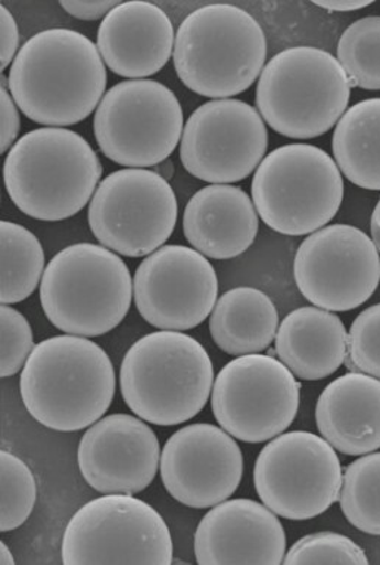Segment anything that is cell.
<instances>
[{"instance_id":"cell-30","label":"cell","mask_w":380,"mask_h":565,"mask_svg":"<svg viewBox=\"0 0 380 565\" xmlns=\"http://www.w3.org/2000/svg\"><path fill=\"white\" fill-rule=\"evenodd\" d=\"M283 564L287 565H367L366 552L344 534H308L294 543Z\"/></svg>"},{"instance_id":"cell-6","label":"cell","mask_w":380,"mask_h":565,"mask_svg":"<svg viewBox=\"0 0 380 565\" xmlns=\"http://www.w3.org/2000/svg\"><path fill=\"white\" fill-rule=\"evenodd\" d=\"M132 300L129 267L104 245H69L52 258L43 274V312L67 334L86 339L108 334L129 313Z\"/></svg>"},{"instance_id":"cell-14","label":"cell","mask_w":380,"mask_h":565,"mask_svg":"<svg viewBox=\"0 0 380 565\" xmlns=\"http://www.w3.org/2000/svg\"><path fill=\"white\" fill-rule=\"evenodd\" d=\"M268 147V127L256 108L239 99H213L187 118L181 161L199 181L230 185L259 169Z\"/></svg>"},{"instance_id":"cell-35","label":"cell","mask_w":380,"mask_h":565,"mask_svg":"<svg viewBox=\"0 0 380 565\" xmlns=\"http://www.w3.org/2000/svg\"><path fill=\"white\" fill-rule=\"evenodd\" d=\"M61 8L72 17H76L83 21H96L105 19L113 10V8L120 6V2H113V0H102V2H76V0H69V2H59Z\"/></svg>"},{"instance_id":"cell-32","label":"cell","mask_w":380,"mask_h":565,"mask_svg":"<svg viewBox=\"0 0 380 565\" xmlns=\"http://www.w3.org/2000/svg\"><path fill=\"white\" fill-rule=\"evenodd\" d=\"M2 321V361H0V376L10 379L19 374L28 363L34 348L33 331L23 313L2 305L0 308Z\"/></svg>"},{"instance_id":"cell-8","label":"cell","mask_w":380,"mask_h":565,"mask_svg":"<svg viewBox=\"0 0 380 565\" xmlns=\"http://www.w3.org/2000/svg\"><path fill=\"white\" fill-rule=\"evenodd\" d=\"M251 192L257 213L270 230L287 236L312 235L339 212L344 179L322 148L291 143L264 157Z\"/></svg>"},{"instance_id":"cell-34","label":"cell","mask_w":380,"mask_h":565,"mask_svg":"<svg viewBox=\"0 0 380 565\" xmlns=\"http://www.w3.org/2000/svg\"><path fill=\"white\" fill-rule=\"evenodd\" d=\"M0 29H2V45H0V70H6L14 63L19 55L20 32L19 25L7 7H0Z\"/></svg>"},{"instance_id":"cell-29","label":"cell","mask_w":380,"mask_h":565,"mask_svg":"<svg viewBox=\"0 0 380 565\" xmlns=\"http://www.w3.org/2000/svg\"><path fill=\"white\" fill-rule=\"evenodd\" d=\"M2 505H0V532L21 527L32 515L37 501V484L28 463L2 450Z\"/></svg>"},{"instance_id":"cell-38","label":"cell","mask_w":380,"mask_h":565,"mask_svg":"<svg viewBox=\"0 0 380 565\" xmlns=\"http://www.w3.org/2000/svg\"><path fill=\"white\" fill-rule=\"evenodd\" d=\"M0 551H2V558H0V564L2 565H14L15 559L12 556L10 547L6 545V543L0 542Z\"/></svg>"},{"instance_id":"cell-28","label":"cell","mask_w":380,"mask_h":565,"mask_svg":"<svg viewBox=\"0 0 380 565\" xmlns=\"http://www.w3.org/2000/svg\"><path fill=\"white\" fill-rule=\"evenodd\" d=\"M338 61L351 87L380 90V17H366L345 30Z\"/></svg>"},{"instance_id":"cell-20","label":"cell","mask_w":380,"mask_h":565,"mask_svg":"<svg viewBox=\"0 0 380 565\" xmlns=\"http://www.w3.org/2000/svg\"><path fill=\"white\" fill-rule=\"evenodd\" d=\"M176 33L160 7L142 0L120 3L102 20L98 50L117 76L143 81L161 72L173 56Z\"/></svg>"},{"instance_id":"cell-9","label":"cell","mask_w":380,"mask_h":565,"mask_svg":"<svg viewBox=\"0 0 380 565\" xmlns=\"http://www.w3.org/2000/svg\"><path fill=\"white\" fill-rule=\"evenodd\" d=\"M61 555L65 565H169L173 541L167 523L150 503L112 493L74 514Z\"/></svg>"},{"instance_id":"cell-11","label":"cell","mask_w":380,"mask_h":565,"mask_svg":"<svg viewBox=\"0 0 380 565\" xmlns=\"http://www.w3.org/2000/svg\"><path fill=\"white\" fill-rule=\"evenodd\" d=\"M178 205L164 177L146 169L117 170L99 183L89 205L91 234L124 257L151 256L176 227Z\"/></svg>"},{"instance_id":"cell-22","label":"cell","mask_w":380,"mask_h":565,"mask_svg":"<svg viewBox=\"0 0 380 565\" xmlns=\"http://www.w3.org/2000/svg\"><path fill=\"white\" fill-rule=\"evenodd\" d=\"M316 423L323 439L349 457L380 449V380L348 372L318 397Z\"/></svg>"},{"instance_id":"cell-36","label":"cell","mask_w":380,"mask_h":565,"mask_svg":"<svg viewBox=\"0 0 380 565\" xmlns=\"http://www.w3.org/2000/svg\"><path fill=\"white\" fill-rule=\"evenodd\" d=\"M371 0L369 2H352V0H339V2H314V6L323 8V10H327L330 12H352L362 10V8L370 7Z\"/></svg>"},{"instance_id":"cell-16","label":"cell","mask_w":380,"mask_h":565,"mask_svg":"<svg viewBox=\"0 0 380 565\" xmlns=\"http://www.w3.org/2000/svg\"><path fill=\"white\" fill-rule=\"evenodd\" d=\"M133 297L138 312L156 330L189 331L216 308L217 274L195 248L164 245L139 265Z\"/></svg>"},{"instance_id":"cell-24","label":"cell","mask_w":380,"mask_h":565,"mask_svg":"<svg viewBox=\"0 0 380 565\" xmlns=\"http://www.w3.org/2000/svg\"><path fill=\"white\" fill-rule=\"evenodd\" d=\"M279 330V313L263 291L239 287L217 300L209 332L217 348L231 356L259 354L268 350Z\"/></svg>"},{"instance_id":"cell-3","label":"cell","mask_w":380,"mask_h":565,"mask_svg":"<svg viewBox=\"0 0 380 565\" xmlns=\"http://www.w3.org/2000/svg\"><path fill=\"white\" fill-rule=\"evenodd\" d=\"M102 163L82 135L42 127L21 136L3 164L12 203L29 217L59 222L76 216L94 199Z\"/></svg>"},{"instance_id":"cell-26","label":"cell","mask_w":380,"mask_h":565,"mask_svg":"<svg viewBox=\"0 0 380 565\" xmlns=\"http://www.w3.org/2000/svg\"><path fill=\"white\" fill-rule=\"evenodd\" d=\"M2 305H17L36 291L45 274V252L37 236L19 223L0 222Z\"/></svg>"},{"instance_id":"cell-7","label":"cell","mask_w":380,"mask_h":565,"mask_svg":"<svg viewBox=\"0 0 380 565\" xmlns=\"http://www.w3.org/2000/svg\"><path fill=\"white\" fill-rule=\"evenodd\" d=\"M351 85L338 58L321 47L279 52L257 85V108L276 134L313 139L327 134L347 111Z\"/></svg>"},{"instance_id":"cell-23","label":"cell","mask_w":380,"mask_h":565,"mask_svg":"<svg viewBox=\"0 0 380 565\" xmlns=\"http://www.w3.org/2000/svg\"><path fill=\"white\" fill-rule=\"evenodd\" d=\"M276 353L298 379L325 380L334 375L347 359V328L329 310L296 309L279 326Z\"/></svg>"},{"instance_id":"cell-27","label":"cell","mask_w":380,"mask_h":565,"mask_svg":"<svg viewBox=\"0 0 380 565\" xmlns=\"http://www.w3.org/2000/svg\"><path fill=\"white\" fill-rule=\"evenodd\" d=\"M339 502L349 524L380 536V452L367 454L348 466Z\"/></svg>"},{"instance_id":"cell-5","label":"cell","mask_w":380,"mask_h":565,"mask_svg":"<svg viewBox=\"0 0 380 565\" xmlns=\"http://www.w3.org/2000/svg\"><path fill=\"white\" fill-rule=\"evenodd\" d=\"M268 41L242 8L211 3L187 15L176 33L173 63L196 95L230 99L256 83L265 67Z\"/></svg>"},{"instance_id":"cell-2","label":"cell","mask_w":380,"mask_h":565,"mask_svg":"<svg viewBox=\"0 0 380 565\" xmlns=\"http://www.w3.org/2000/svg\"><path fill=\"white\" fill-rule=\"evenodd\" d=\"M20 390L25 409L43 427L80 431L107 414L116 394V371L94 341L56 335L34 348L21 372Z\"/></svg>"},{"instance_id":"cell-1","label":"cell","mask_w":380,"mask_h":565,"mask_svg":"<svg viewBox=\"0 0 380 565\" xmlns=\"http://www.w3.org/2000/svg\"><path fill=\"white\" fill-rule=\"evenodd\" d=\"M107 67L85 34L51 29L21 46L8 74V89L20 111L47 127L86 120L105 95Z\"/></svg>"},{"instance_id":"cell-37","label":"cell","mask_w":380,"mask_h":565,"mask_svg":"<svg viewBox=\"0 0 380 565\" xmlns=\"http://www.w3.org/2000/svg\"><path fill=\"white\" fill-rule=\"evenodd\" d=\"M370 227L371 236H373V243L376 245V248H378V252L380 253V199L378 201V204H376L373 214H371Z\"/></svg>"},{"instance_id":"cell-18","label":"cell","mask_w":380,"mask_h":565,"mask_svg":"<svg viewBox=\"0 0 380 565\" xmlns=\"http://www.w3.org/2000/svg\"><path fill=\"white\" fill-rule=\"evenodd\" d=\"M146 420L113 414L82 437L78 468L86 483L104 494H137L154 481L161 461L159 437Z\"/></svg>"},{"instance_id":"cell-33","label":"cell","mask_w":380,"mask_h":565,"mask_svg":"<svg viewBox=\"0 0 380 565\" xmlns=\"http://www.w3.org/2000/svg\"><path fill=\"white\" fill-rule=\"evenodd\" d=\"M19 105L12 98L10 89L2 83L0 89V113H2V129H0V152L11 151L19 138L21 120Z\"/></svg>"},{"instance_id":"cell-12","label":"cell","mask_w":380,"mask_h":565,"mask_svg":"<svg viewBox=\"0 0 380 565\" xmlns=\"http://www.w3.org/2000/svg\"><path fill=\"white\" fill-rule=\"evenodd\" d=\"M343 479L334 446L308 431L274 437L253 468L261 501L291 521L312 520L329 510L339 501Z\"/></svg>"},{"instance_id":"cell-17","label":"cell","mask_w":380,"mask_h":565,"mask_svg":"<svg viewBox=\"0 0 380 565\" xmlns=\"http://www.w3.org/2000/svg\"><path fill=\"white\" fill-rule=\"evenodd\" d=\"M161 480L182 505L205 510L227 501L243 476V455L229 433L192 424L174 433L161 450Z\"/></svg>"},{"instance_id":"cell-25","label":"cell","mask_w":380,"mask_h":565,"mask_svg":"<svg viewBox=\"0 0 380 565\" xmlns=\"http://www.w3.org/2000/svg\"><path fill=\"white\" fill-rule=\"evenodd\" d=\"M332 150L349 182L380 191V98L361 100L345 111L335 127Z\"/></svg>"},{"instance_id":"cell-21","label":"cell","mask_w":380,"mask_h":565,"mask_svg":"<svg viewBox=\"0 0 380 565\" xmlns=\"http://www.w3.org/2000/svg\"><path fill=\"white\" fill-rule=\"evenodd\" d=\"M183 232L205 257L229 260L251 248L259 234V213L240 188L209 185L186 204Z\"/></svg>"},{"instance_id":"cell-4","label":"cell","mask_w":380,"mask_h":565,"mask_svg":"<svg viewBox=\"0 0 380 565\" xmlns=\"http://www.w3.org/2000/svg\"><path fill=\"white\" fill-rule=\"evenodd\" d=\"M214 367L204 345L181 331L142 337L122 359L121 396L129 409L160 427L195 418L211 396Z\"/></svg>"},{"instance_id":"cell-15","label":"cell","mask_w":380,"mask_h":565,"mask_svg":"<svg viewBox=\"0 0 380 565\" xmlns=\"http://www.w3.org/2000/svg\"><path fill=\"white\" fill-rule=\"evenodd\" d=\"M301 295L329 312L365 305L380 282V256L370 236L351 225H330L307 236L295 254Z\"/></svg>"},{"instance_id":"cell-13","label":"cell","mask_w":380,"mask_h":565,"mask_svg":"<svg viewBox=\"0 0 380 565\" xmlns=\"http://www.w3.org/2000/svg\"><path fill=\"white\" fill-rule=\"evenodd\" d=\"M298 381L285 363L268 354L236 358L213 385L214 418L245 444H263L285 433L300 409Z\"/></svg>"},{"instance_id":"cell-19","label":"cell","mask_w":380,"mask_h":565,"mask_svg":"<svg viewBox=\"0 0 380 565\" xmlns=\"http://www.w3.org/2000/svg\"><path fill=\"white\" fill-rule=\"evenodd\" d=\"M199 565H279L286 556V533L276 514L251 499L213 507L195 533Z\"/></svg>"},{"instance_id":"cell-10","label":"cell","mask_w":380,"mask_h":565,"mask_svg":"<svg viewBox=\"0 0 380 565\" xmlns=\"http://www.w3.org/2000/svg\"><path fill=\"white\" fill-rule=\"evenodd\" d=\"M183 109L163 83L126 81L104 95L94 117L96 142L107 159L127 169L154 168L181 143Z\"/></svg>"},{"instance_id":"cell-31","label":"cell","mask_w":380,"mask_h":565,"mask_svg":"<svg viewBox=\"0 0 380 565\" xmlns=\"http://www.w3.org/2000/svg\"><path fill=\"white\" fill-rule=\"evenodd\" d=\"M348 366L380 380V303L362 310L348 332Z\"/></svg>"}]
</instances>
